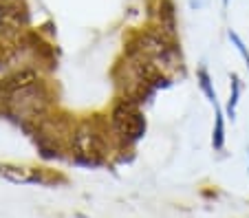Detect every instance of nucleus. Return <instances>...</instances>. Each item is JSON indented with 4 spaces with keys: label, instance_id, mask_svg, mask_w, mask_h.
<instances>
[{
    "label": "nucleus",
    "instance_id": "nucleus-1",
    "mask_svg": "<svg viewBox=\"0 0 249 218\" xmlns=\"http://www.w3.org/2000/svg\"><path fill=\"white\" fill-rule=\"evenodd\" d=\"M73 159L80 166H99L106 159L108 152V139L102 128H97L93 121H82L73 128L71 139Z\"/></svg>",
    "mask_w": 249,
    "mask_h": 218
},
{
    "label": "nucleus",
    "instance_id": "nucleus-2",
    "mask_svg": "<svg viewBox=\"0 0 249 218\" xmlns=\"http://www.w3.org/2000/svg\"><path fill=\"white\" fill-rule=\"evenodd\" d=\"M146 133V117L139 110V101L132 97H119L110 110V134L122 143H137Z\"/></svg>",
    "mask_w": 249,
    "mask_h": 218
},
{
    "label": "nucleus",
    "instance_id": "nucleus-3",
    "mask_svg": "<svg viewBox=\"0 0 249 218\" xmlns=\"http://www.w3.org/2000/svg\"><path fill=\"white\" fill-rule=\"evenodd\" d=\"M0 174L9 179L11 183H38V185H53L64 183L60 174H53L47 168H27V166H0Z\"/></svg>",
    "mask_w": 249,
    "mask_h": 218
},
{
    "label": "nucleus",
    "instance_id": "nucleus-4",
    "mask_svg": "<svg viewBox=\"0 0 249 218\" xmlns=\"http://www.w3.org/2000/svg\"><path fill=\"white\" fill-rule=\"evenodd\" d=\"M40 82V71L38 68H31V67H24V68H18V71L9 73L5 80L0 82V93H2V100L22 88H29V86L38 84Z\"/></svg>",
    "mask_w": 249,
    "mask_h": 218
},
{
    "label": "nucleus",
    "instance_id": "nucleus-5",
    "mask_svg": "<svg viewBox=\"0 0 249 218\" xmlns=\"http://www.w3.org/2000/svg\"><path fill=\"white\" fill-rule=\"evenodd\" d=\"M18 51V42L9 40L7 35H0V68H7L9 64H14Z\"/></svg>",
    "mask_w": 249,
    "mask_h": 218
},
{
    "label": "nucleus",
    "instance_id": "nucleus-6",
    "mask_svg": "<svg viewBox=\"0 0 249 218\" xmlns=\"http://www.w3.org/2000/svg\"><path fill=\"white\" fill-rule=\"evenodd\" d=\"M196 75H198V86H201V90L205 93V97L216 106V90H214V84H212V77H210V73H207V68L201 67Z\"/></svg>",
    "mask_w": 249,
    "mask_h": 218
},
{
    "label": "nucleus",
    "instance_id": "nucleus-7",
    "mask_svg": "<svg viewBox=\"0 0 249 218\" xmlns=\"http://www.w3.org/2000/svg\"><path fill=\"white\" fill-rule=\"evenodd\" d=\"M225 146V121H223L221 110L216 113V123H214V133H212V148L214 150H223Z\"/></svg>",
    "mask_w": 249,
    "mask_h": 218
},
{
    "label": "nucleus",
    "instance_id": "nucleus-8",
    "mask_svg": "<svg viewBox=\"0 0 249 218\" xmlns=\"http://www.w3.org/2000/svg\"><path fill=\"white\" fill-rule=\"evenodd\" d=\"M240 97V80L238 75H231V93H230V101H227V117L234 119L236 115V104Z\"/></svg>",
    "mask_w": 249,
    "mask_h": 218
},
{
    "label": "nucleus",
    "instance_id": "nucleus-9",
    "mask_svg": "<svg viewBox=\"0 0 249 218\" xmlns=\"http://www.w3.org/2000/svg\"><path fill=\"white\" fill-rule=\"evenodd\" d=\"M230 40L236 44V49H238V53L245 57V62H247V67H249V51H247V47H245V42H243V40L238 38V34H236V31H230Z\"/></svg>",
    "mask_w": 249,
    "mask_h": 218
},
{
    "label": "nucleus",
    "instance_id": "nucleus-10",
    "mask_svg": "<svg viewBox=\"0 0 249 218\" xmlns=\"http://www.w3.org/2000/svg\"><path fill=\"white\" fill-rule=\"evenodd\" d=\"M24 0H0V11L9 9V7H16V5H22Z\"/></svg>",
    "mask_w": 249,
    "mask_h": 218
}]
</instances>
